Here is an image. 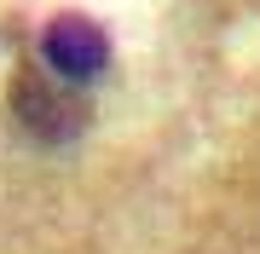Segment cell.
<instances>
[{"mask_svg":"<svg viewBox=\"0 0 260 254\" xmlns=\"http://www.w3.org/2000/svg\"><path fill=\"white\" fill-rule=\"evenodd\" d=\"M12 110H18V122L29 133H41V139H75L81 122H87V87L64 81L47 64H35V69L18 76V87H12Z\"/></svg>","mask_w":260,"mask_h":254,"instance_id":"obj_1","label":"cell"},{"mask_svg":"<svg viewBox=\"0 0 260 254\" xmlns=\"http://www.w3.org/2000/svg\"><path fill=\"white\" fill-rule=\"evenodd\" d=\"M41 64L58 69L64 81H93L104 64H110V47H104V29L93 18H58L47 29V47H41Z\"/></svg>","mask_w":260,"mask_h":254,"instance_id":"obj_2","label":"cell"}]
</instances>
